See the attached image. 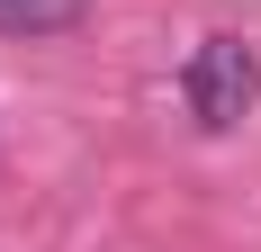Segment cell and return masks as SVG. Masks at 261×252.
Wrapping results in <instances>:
<instances>
[{"instance_id": "cell-2", "label": "cell", "mask_w": 261, "mask_h": 252, "mask_svg": "<svg viewBox=\"0 0 261 252\" xmlns=\"http://www.w3.org/2000/svg\"><path fill=\"white\" fill-rule=\"evenodd\" d=\"M72 18H81V0H0V27L9 36H54Z\"/></svg>"}, {"instance_id": "cell-1", "label": "cell", "mask_w": 261, "mask_h": 252, "mask_svg": "<svg viewBox=\"0 0 261 252\" xmlns=\"http://www.w3.org/2000/svg\"><path fill=\"white\" fill-rule=\"evenodd\" d=\"M180 99H189V117L198 126H243L252 117V99H261V54L243 45V36H207V45L189 54V72H180Z\"/></svg>"}]
</instances>
